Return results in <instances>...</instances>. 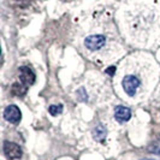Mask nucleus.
Instances as JSON below:
<instances>
[{
	"label": "nucleus",
	"instance_id": "9",
	"mask_svg": "<svg viewBox=\"0 0 160 160\" xmlns=\"http://www.w3.org/2000/svg\"><path fill=\"white\" fill-rule=\"evenodd\" d=\"M27 90H28V86L23 84L21 81H19V82H15V83L12 84V87H11L12 94L16 96H23L24 94L27 93Z\"/></svg>",
	"mask_w": 160,
	"mask_h": 160
},
{
	"label": "nucleus",
	"instance_id": "3",
	"mask_svg": "<svg viewBox=\"0 0 160 160\" xmlns=\"http://www.w3.org/2000/svg\"><path fill=\"white\" fill-rule=\"evenodd\" d=\"M76 47L83 56L99 64L113 62L124 53V47L112 24L87 27V29L77 36Z\"/></svg>",
	"mask_w": 160,
	"mask_h": 160
},
{
	"label": "nucleus",
	"instance_id": "6",
	"mask_svg": "<svg viewBox=\"0 0 160 160\" xmlns=\"http://www.w3.org/2000/svg\"><path fill=\"white\" fill-rule=\"evenodd\" d=\"M21 117H22L21 111L15 105H10L4 111V118L10 123H12V124H17L21 120Z\"/></svg>",
	"mask_w": 160,
	"mask_h": 160
},
{
	"label": "nucleus",
	"instance_id": "4",
	"mask_svg": "<svg viewBox=\"0 0 160 160\" xmlns=\"http://www.w3.org/2000/svg\"><path fill=\"white\" fill-rule=\"evenodd\" d=\"M105 93H110L107 81L105 82L101 77L94 76V80L88 82L87 86L77 89L76 96H77V100H80L82 102H89V101L99 102L105 96Z\"/></svg>",
	"mask_w": 160,
	"mask_h": 160
},
{
	"label": "nucleus",
	"instance_id": "1",
	"mask_svg": "<svg viewBox=\"0 0 160 160\" xmlns=\"http://www.w3.org/2000/svg\"><path fill=\"white\" fill-rule=\"evenodd\" d=\"M118 24L125 41L140 48L160 46V4L157 0H134L124 5Z\"/></svg>",
	"mask_w": 160,
	"mask_h": 160
},
{
	"label": "nucleus",
	"instance_id": "12",
	"mask_svg": "<svg viewBox=\"0 0 160 160\" xmlns=\"http://www.w3.org/2000/svg\"><path fill=\"white\" fill-rule=\"evenodd\" d=\"M149 152L160 155V143H155V144H153V146H151V147H149Z\"/></svg>",
	"mask_w": 160,
	"mask_h": 160
},
{
	"label": "nucleus",
	"instance_id": "14",
	"mask_svg": "<svg viewBox=\"0 0 160 160\" xmlns=\"http://www.w3.org/2000/svg\"><path fill=\"white\" fill-rule=\"evenodd\" d=\"M142 160H153V159H142Z\"/></svg>",
	"mask_w": 160,
	"mask_h": 160
},
{
	"label": "nucleus",
	"instance_id": "8",
	"mask_svg": "<svg viewBox=\"0 0 160 160\" xmlns=\"http://www.w3.org/2000/svg\"><path fill=\"white\" fill-rule=\"evenodd\" d=\"M114 118L119 123L128 122L131 118V111L125 106H117L114 108Z\"/></svg>",
	"mask_w": 160,
	"mask_h": 160
},
{
	"label": "nucleus",
	"instance_id": "7",
	"mask_svg": "<svg viewBox=\"0 0 160 160\" xmlns=\"http://www.w3.org/2000/svg\"><path fill=\"white\" fill-rule=\"evenodd\" d=\"M19 81L29 87L35 82V73L28 66H21L19 68Z\"/></svg>",
	"mask_w": 160,
	"mask_h": 160
},
{
	"label": "nucleus",
	"instance_id": "10",
	"mask_svg": "<svg viewBox=\"0 0 160 160\" xmlns=\"http://www.w3.org/2000/svg\"><path fill=\"white\" fill-rule=\"evenodd\" d=\"M93 137H94V140L100 141V142L105 141V138H106V129L104 128V125H101V124L96 125L95 129L93 130Z\"/></svg>",
	"mask_w": 160,
	"mask_h": 160
},
{
	"label": "nucleus",
	"instance_id": "2",
	"mask_svg": "<svg viewBox=\"0 0 160 160\" xmlns=\"http://www.w3.org/2000/svg\"><path fill=\"white\" fill-rule=\"evenodd\" d=\"M160 69L154 58L144 53L127 57L116 72L114 87L118 95L131 104L147 99L159 80Z\"/></svg>",
	"mask_w": 160,
	"mask_h": 160
},
{
	"label": "nucleus",
	"instance_id": "5",
	"mask_svg": "<svg viewBox=\"0 0 160 160\" xmlns=\"http://www.w3.org/2000/svg\"><path fill=\"white\" fill-rule=\"evenodd\" d=\"M4 153L6 155L8 159H19L22 157V149L18 144L10 142V141H5L4 142Z\"/></svg>",
	"mask_w": 160,
	"mask_h": 160
},
{
	"label": "nucleus",
	"instance_id": "11",
	"mask_svg": "<svg viewBox=\"0 0 160 160\" xmlns=\"http://www.w3.org/2000/svg\"><path fill=\"white\" fill-rule=\"evenodd\" d=\"M48 111L52 116H58L63 112V106L62 105H52V106H49Z\"/></svg>",
	"mask_w": 160,
	"mask_h": 160
},
{
	"label": "nucleus",
	"instance_id": "13",
	"mask_svg": "<svg viewBox=\"0 0 160 160\" xmlns=\"http://www.w3.org/2000/svg\"><path fill=\"white\" fill-rule=\"evenodd\" d=\"M105 72H106V73H108L110 76H114V75H116V72H117V68H116L114 65H112V66L107 68V69L105 70Z\"/></svg>",
	"mask_w": 160,
	"mask_h": 160
}]
</instances>
